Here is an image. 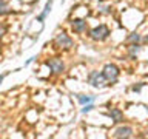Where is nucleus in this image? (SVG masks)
<instances>
[{"instance_id":"nucleus-2","label":"nucleus","mask_w":148,"mask_h":139,"mask_svg":"<svg viewBox=\"0 0 148 139\" xmlns=\"http://www.w3.org/2000/svg\"><path fill=\"white\" fill-rule=\"evenodd\" d=\"M110 28L106 26V25H99V26H94L92 30L90 31V37L92 40H96V42H103L106 40L110 37Z\"/></svg>"},{"instance_id":"nucleus-6","label":"nucleus","mask_w":148,"mask_h":139,"mask_svg":"<svg viewBox=\"0 0 148 139\" xmlns=\"http://www.w3.org/2000/svg\"><path fill=\"white\" fill-rule=\"evenodd\" d=\"M86 20L85 19H74L71 22V28L74 32H77V34H82V32L86 31Z\"/></svg>"},{"instance_id":"nucleus-12","label":"nucleus","mask_w":148,"mask_h":139,"mask_svg":"<svg viewBox=\"0 0 148 139\" xmlns=\"http://www.w3.org/2000/svg\"><path fill=\"white\" fill-rule=\"evenodd\" d=\"M14 11L8 6V3L5 0H0V16H8V14H12Z\"/></svg>"},{"instance_id":"nucleus-9","label":"nucleus","mask_w":148,"mask_h":139,"mask_svg":"<svg viewBox=\"0 0 148 139\" xmlns=\"http://www.w3.org/2000/svg\"><path fill=\"white\" fill-rule=\"evenodd\" d=\"M53 2H54V0H48V2H46V5H45V8H43V11H42V14L37 17V22H43L45 19L48 17L51 8H53Z\"/></svg>"},{"instance_id":"nucleus-15","label":"nucleus","mask_w":148,"mask_h":139,"mask_svg":"<svg viewBox=\"0 0 148 139\" xmlns=\"http://www.w3.org/2000/svg\"><path fill=\"white\" fill-rule=\"evenodd\" d=\"M91 110H94V105H92V102H91V104H85V105H83L82 113H83V114H86V113H90Z\"/></svg>"},{"instance_id":"nucleus-10","label":"nucleus","mask_w":148,"mask_h":139,"mask_svg":"<svg viewBox=\"0 0 148 139\" xmlns=\"http://www.w3.org/2000/svg\"><path fill=\"white\" fill-rule=\"evenodd\" d=\"M140 50H142V46L139 45V43H131L128 46V56L131 59H136V56L140 53Z\"/></svg>"},{"instance_id":"nucleus-14","label":"nucleus","mask_w":148,"mask_h":139,"mask_svg":"<svg viewBox=\"0 0 148 139\" xmlns=\"http://www.w3.org/2000/svg\"><path fill=\"white\" fill-rule=\"evenodd\" d=\"M99 11L102 14H111V12H113V8H111V6H105V5H99Z\"/></svg>"},{"instance_id":"nucleus-7","label":"nucleus","mask_w":148,"mask_h":139,"mask_svg":"<svg viewBox=\"0 0 148 139\" xmlns=\"http://www.w3.org/2000/svg\"><path fill=\"white\" fill-rule=\"evenodd\" d=\"M113 136L114 138H133V128L128 127V125H122V127L116 128Z\"/></svg>"},{"instance_id":"nucleus-3","label":"nucleus","mask_w":148,"mask_h":139,"mask_svg":"<svg viewBox=\"0 0 148 139\" xmlns=\"http://www.w3.org/2000/svg\"><path fill=\"white\" fill-rule=\"evenodd\" d=\"M73 45H74V42L66 32H59V34L54 37V46L59 50H71Z\"/></svg>"},{"instance_id":"nucleus-18","label":"nucleus","mask_w":148,"mask_h":139,"mask_svg":"<svg viewBox=\"0 0 148 139\" xmlns=\"http://www.w3.org/2000/svg\"><path fill=\"white\" fill-rule=\"evenodd\" d=\"M34 60H36V57H29V59H28L26 62H25V67H28V65H29V63H32Z\"/></svg>"},{"instance_id":"nucleus-11","label":"nucleus","mask_w":148,"mask_h":139,"mask_svg":"<svg viewBox=\"0 0 148 139\" xmlns=\"http://www.w3.org/2000/svg\"><path fill=\"white\" fill-rule=\"evenodd\" d=\"M76 96H77V100H79V104H80V105L94 102V96H90V94H76Z\"/></svg>"},{"instance_id":"nucleus-17","label":"nucleus","mask_w":148,"mask_h":139,"mask_svg":"<svg viewBox=\"0 0 148 139\" xmlns=\"http://www.w3.org/2000/svg\"><path fill=\"white\" fill-rule=\"evenodd\" d=\"M5 32H6V28H5L3 25H0V39L5 36Z\"/></svg>"},{"instance_id":"nucleus-4","label":"nucleus","mask_w":148,"mask_h":139,"mask_svg":"<svg viewBox=\"0 0 148 139\" xmlns=\"http://www.w3.org/2000/svg\"><path fill=\"white\" fill-rule=\"evenodd\" d=\"M45 65L51 70V73H53V74H62V73H65V63L59 57L46 59L45 60Z\"/></svg>"},{"instance_id":"nucleus-16","label":"nucleus","mask_w":148,"mask_h":139,"mask_svg":"<svg viewBox=\"0 0 148 139\" xmlns=\"http://www.w3.org/2000/svg\"><path fill=\"white\" fill-rule=\"evenodd\" d=\"M143 85H145V83H139V85H133L131 90H133V91H140V88H142Z\"/></svg>"},{"instance_id":"nucleus-19","label":"nucleus","mask_w":148,"mask_h":139,"mask_svg":"<svg viewBox=\"0 0 148 139\" xmlns=\"http://www.w3.org/2000/svg\"><path fill=\"white\" fill-rule=\"evenodd\" d=\"M6 74H8V73H5V74H0V83H2V82H3V79H5V77H6Z\"/></svg>"},{"instance_id":"nucleus-1","label":"nucleus","mask_w":148,"mask_h":139,"mask_svg":"<svg viewBox=\"0 0 148 139\" xmlns=\"http://www.w3.org/2000/svg\"><path fill=\"white\" fill-rule=\"evenodd\" d=\"M102 74H103L105 81L113 85V83L117 82V79L120 76V70H119L117 65H114V63H106L103 67V70H102Z\"/></svg>"},{"instance_id":"nucleus-13","label":"nucleus","mask_w":148,"mask_h":139,"mask_svg":"<svg viewBox=\"0 0 148 139\" xmlns=\"http://www.w3.org/2000/svg\"><path fill=\"white\" fill-rule=\"evenodd\" d=\"M142 40V36L139 34V32H133V34H130L127 37V42L128 43H139V42Z\"/></svg>"},{"instance_id":"nucleus-8","label":"nucleus","mask_w":148,"mask_h":139,"mask_svg":"<svg viewBox=\"0 0 148 139\" xmlns=\"http://www.w3.org/2000/svg\"><path fill=\"white\" fill-rule=\"evenodd\" d=\"M106 114L110 116L114 124H120L123 120V113H122V110H119V108H111Z\"/></svg>"},{"instance_id":"nucleus-5","label":"nucleus","mask_w":148,"mask_h":139,"mask_svg":"<svg viewBox=\"0 0 148 139\" xmlns=\"http://www.w3.org/2000/svg\"><path fill=\"white\" fill-rule=\"evenodd\" d=\"M88 82H90L94 88H103L105 85H108V82L105 81L102 71H91L88 74Z\"/></svg>"}]
</instances>
